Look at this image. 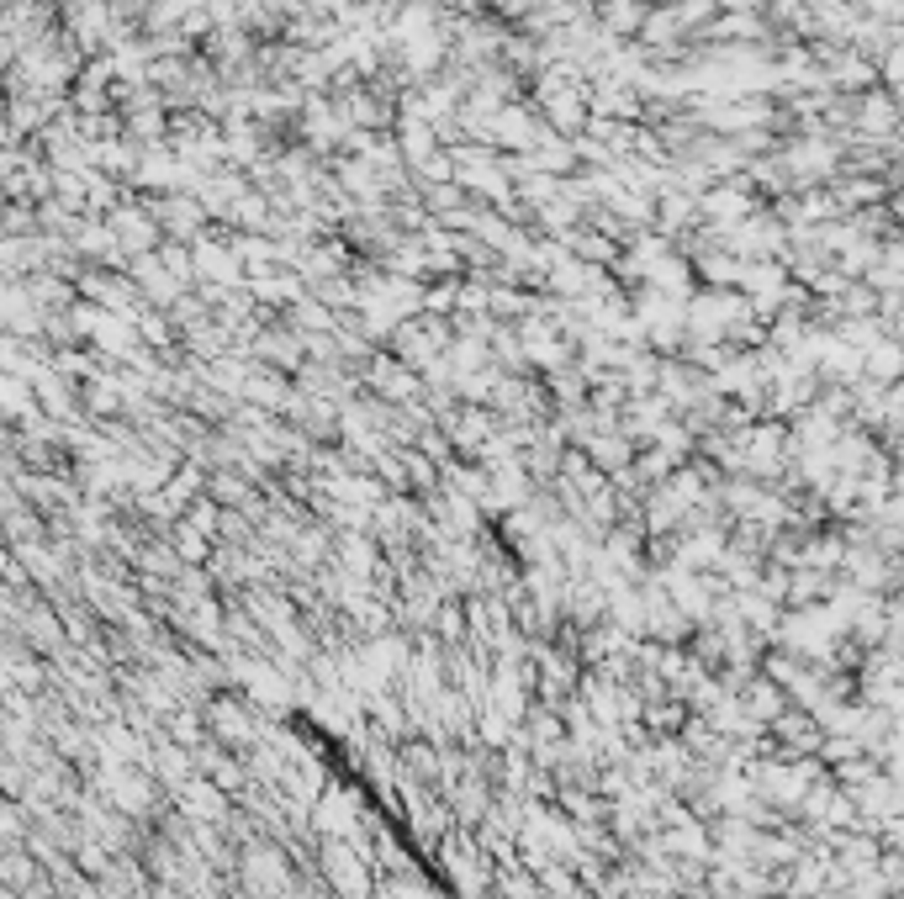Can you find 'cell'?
I'll list each match as a JSON object with an SVG mask.
<instances>
[]
</instances>
